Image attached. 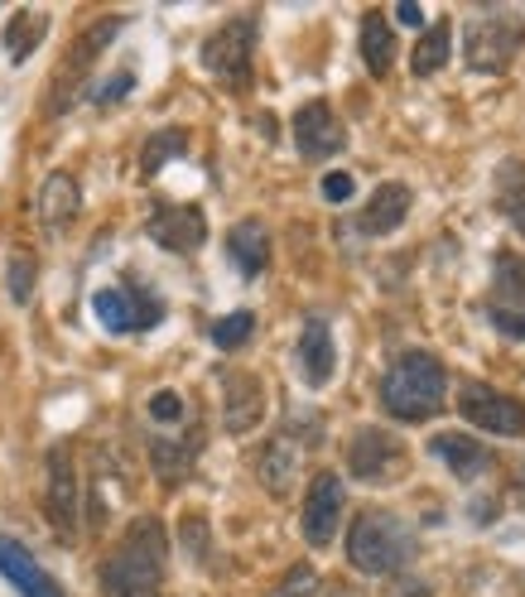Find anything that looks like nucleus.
Here are the masks:
<instances>
[{
    "instance_id": "f257e3e1",
    "label": "nucleus",
    "mask_w": 525,
    "mask_h": 597,
    "mask_svg": "<svg viewBox=\"0 0 525 597\" xmlns=\"http://www.w3.org/2000/svg\"><path fill=\"white\" fill-rule=\"evenodd\" d=\"M164 559H170V535L154 515L126 525L121 545L102 559V593L107 597H160L164 593Z\"/></svg>"
},
{
    "instance_id": "f03ea898",
    "label": "nucleus",
    "mask_w": 525,
    "mask_h": 597,
    "mask_svg": "<svg viewBox=\"0 0 525 597\" xmlns=\"http://www.w3.org/2000/svg\"><path fill=\"white\" fill-rule=\"evenodd\" d=\"M443 396H449V371L434 352H400L382 376V405L400 424L434 420L443 410Z\"/></svg>"
},
{
    "instance_id": "7ed1b4c3",
    "label": "nucleus",
    "mask_w": 525,
    "mask_h": 597,
    "mask_svg": "<svg viewBox=\"0 0 525 597\" xmlns=\"http://www.w3.org/2000/svg\"><path fill=\"white\" fill-rule=\"evenodd\" d=\"M415 555L420 539L396 511H362L348 531V564L357 573H372V579L405 569Z\"/></svg>"
},
{
    "instance_id": "20e7f679",
    "label": "nucleus",
    "mask_w": 525,
    "mask_h": 597,
    "mask_svg": "<svg viewBox=\"0 0 525 597\" xmlns=\"http://www.w3.org/2000/svg\"><path fill=\"white\" fill-rule=\"evenodd\" d=\"M251 59H255V20L251 15L227 20V25L212 29L203 43V67L227 92L251 87Z\"/></svg>"
},
{
    "instance_id": "39448f33",
    "label": "nucleus",
    "mask_w": 525,
    "mask_h": 597,
    "mask_svg": "<svg viewBox=\"0 0 525 597\" xmlns=\"http://www.w3.org/2000/svg\"><path fill=\"white\" fill-rule=\"evenodd\" d=\"M348 468H352L357 482H366V487H390V482H400L410 472V448L390 430L366 424V430H357L348 438Z\"/></svg>"
},
{
    "instance_id": "423d86ee",
    "label": "nucleus",
    "mask_w": 525,
    "mask_h": 597,
    "mask_svg": "<svg viewBox=\"0 0 525 597\" xmlns=\"http://www.w3.org/2000/svg\"><path fill=\"white\" fill-rule=\"evenodd\" d=\"M525 43V20L511 10H487L467 25V67L473 73H501Z\"/></svg>"
},
{
    "instance_id": "0eeeda50",
    "label": "nucleus",
    "mask_w": 525,
    "mask_h": 597,
    "mask_svg": "<svg viewBox=\"0 0 525 597\" xmlns=\"http://www.w3.org/2000/svg\"><path fill=\"white\" fill-rule=\"evenodd\" d=\"M487 323L511 343H525V261L511 251L497 256V275H491V289L483 299Z\"/></svg>"
},
{
    "instance_id": "6e6552de",
    "label": "nucleus",
    "mask_w": 525,
    "mask_h": 597,
    "mask_svg": "<svg viewBox=\"0 0 525 597\" xmlns=\"http://www.w3.org/2000/svg\"><path fill=\"white\" fill-rule=\"evenodd\" d=\"M92 313L102 319L107 333H140L164 319V303L145 289V279H126V285H116V289H97Z\"/></svg>"
},
{
    "instance_id": "1a4fd4ad",
    "label": "nucleus",
    "mask_w": 525,
    "mask_h": 597,
    "mask_svg": "<svg viewBox=\"0 0 525 597\" xmlns=\"http://www.w3.org/2000/svg\"><path fill=\"white\" fill-rule=\"evenodd\" d=\"M458 410L473 430H487L497 438H521L525 434V405L507 390H491V386H467L458 396Z\"/></svg>"
},
{
    "instance_id": "9d476101",
    "label": "nucleus",
    "mask_w": 525,
    "mask_h": 597,
    "mask_svg": "<svg viewBox=\"0 0 525 597\" xmlns=\"http://www.w3.org/2000/svg\"><path fill=\"white\" fill-rule=\"evenodd\" d=\"M342 506H348L342 477L338 472H318V477L309 482V501H304V539L314 549L333 545V535H338V525H342Z\"/></svg>"
},
{
    "instance_id": "9b49d317",
    "label": "nucleus",
    "mask_w": 525,
    "mask_h": 597,
    "mask_svg": "<svg viewBox=\"0 0 525 597\" xmlns=\"http://www.w3.org/2000/svg\"><path fill=\"white\" fill-rule=\"evenodd\" d=\"M295 145L304 160H333V154L348 145V130L333 116L328 101H304V107L295 111Z\"/></svg>"
},
{
    "instance_id": "f8f14e48",
    "label": "nucleus",
    "mask_w": 525,
    "mask_h": 597,
    "mask_svg": "<svg viewBox=\"0 0 525 597\" xmlns=\"http://www.w3.org/2000/svg\"><path fill=\"white\" fill-rule=\"evenodd\" d=\"M121 29H126V20H121V15H102L92 29L77 34V43L68 49V59H63V67H59V87H63V92H59V101H53V107H59V111L68 107V101H73V87H77V77H83L87 67H92V59H102L107 43L116 39Z\"/></svg>"
},
{
    "instance_id": "ddd939ff",
    "label": "nucleus",
    "mask_w": 525,
    "mask_h": 597,
    "mask_svg": "<svg viewBox=\"0 0 525 597\" xmlns=\"http://www.w3.org/2000/svg\"><path fill=\"white\" fill-rule=\"evenodd\" d=\"M150 241L164 246V251L188 256V251H198V246L208 241V222H203V212H198V208L174 202V208H160L150 217Z\"/></svg>"
},
{
    "instance_id": "4468645a",
    "label": "nucleus",
    "mask_w": 525,
    "mask_h": 597,
    "mask_svg": "<svg viewBox=\"0 0 525 597\" xmlns=\"http://www.w3.org/2000/svg\"><path fill=\"white\" fill-rule=\"evenodd\" d=\"M265 414V390L251 371H232L227 376V390H222V424L227 434H251Z\"/></svg>"
},
{
    "instance_id": "2eb2a0df",
    "label": "nucleus",
    "mask_w": 525,
    "mask_h": 597,
    "mask_svg": "<svg viewBox=\"0 0 525 597\" xmlns=\"http://www.w3.org/2000/svg\"><path fill=\"white\" fill-rule=\"evenodd\" d=\"M39 222H43V232L49 236H63L77 222V212H83V194H77V178L73 174H49L43 178V188H39Z\"/></svg>"
},
{
    "instance_id": "dca6fc26",
    "label": "nucleus",
    "mask_w": 525,
    "mask_h": 597,
    "mask_svg": "<svg viewBox=\"0 0 525 597\" xmlns=\"http://www.w3.org/2000/svg\"><path fill=\"white\" fill-rule=\"evenodd\" d=\"M0 573H5V583H15L20 597H63L59 583L35 564V555H29L25 545H15V539H5V535H0Z\"/></svg>"
},
{
    "instance_id": "f3484780",
    "label": "nucleus",
    "mask_w": 525,
    "mask_h": 597,
    "mask_svg": "<svg viewBox=\"0 0 525 597\" xmlns=\"http://www.w3.org/2000/svg\"><path fill=\"white\" fill-rule=\"evenodd\" d=\"M299 371L309 386H328L338 371V347H333V328L323 319H309L299 333Z\"/></svg>"
},
{
    "instance_id": "a211bd4d",
    "label": "nucleus",
    "mask_w": 525,
    "mask_h": 597,
    "mask_svg": "<svg viewBox=\"0 0 525 597\" xmlns=\"http://www.w3.org/2000/svg\"><path fill=\"white\" fill-rule=\"evenodd\" d=\"M410 188L405 184H382L372 198H366V208H362V217H357V232L362 236H390L405 222V212H410Z\"/></svg>"
},
{
    "instance_id": "6ab92c4d",
    "label": "nucleus",
    "mask_w": 525,
    "mask_h": 597,
    "mask_svg": "<svg viewBox=\"0 0 525 597\" xmlns=\"http://www.w3.org/2000/svg\"><path fill=\"white\" fill-rule=\"evenodd\" d=\"M429 453L439 458V463L449 468L458 482H473V477H483V472L491 468V453L477 444V438H467V434H434L429 438Z\"/></svg>"
},
{
    "instance_id": "aec40b11",
    "label": "nucleus",
    "mask_w": 525,
    "mask_h": 597,
    "mask_svg": "<svg viewBox=\"0 0 525 597\" xmlns=\"http://www.w3.org/2000/svg\"><path fill=\"white\" fill-rule=\"evenodd\" d=\"M49 515L63 525V531L77 525V472H73L68 444L49 453Z\"/></svg>"
},
{
    "instance_id": "412c9836",
    "label": "nucleus",
    "mask_w": 525,
    "mask_h": 597,
    "mask_svg": "<svg viewBox=\"0 0 525 597\" xmlns=\"http://www.w3.org/2000/svg\"><path fill=\"white\" fill-rule=\"evenodd\" d=\"M227 251H232V261H237V270L246 279L265 275V265H271V236H265V222H255V217L237 222L232 236H227Z\"/></svg>"
},
{
    "instance_id": "4be33fe9",
    "label": "nucleus",
    "mask_w": 525,
    "mask_h": 597,
    "mask_svg": "<svg viewBox=\"0 0 525 597\" xmlns=\"http://www.w3.org/2000/svg\"><path fill=\"white\" fill-rule=\"evenodd\" d=\"M362 59L372 77H386L390 63H396V34H390L386 15H366L362 20Z\"/></svg>"
},
{
    "instance_id": "5701e85b",
    "label": "nucleus",
    "mask_w": 525,
    "mask_h": 597,
    "mask_svg": "<svg viewBox=\"0 0 525 597\" xmlns=\"http://www.w3.org/2000/svg\"><path fill=\"white\" fill-rule=\"evenodd\" d=\"M198 444H203L198 434H184L178 444H170V438H154V472H160L164 482H184L188 468H193Z\"/></svg>"
},
{
    "instance_id": "b1692460",
    "label": "nucleus",
    "mask_w": 525,
    "mask_h": 597,
    "mask_svg": "<svg viewBox=\"0 0 525 597\" xmlns=\"http://www.w3.org/2000/svg\"><path fill=\"white\" fill-rule=\"evenodd\" d=\"M449 53H453V29H449V20H439V25L424 29V39H420L410 67H415V77H434L443 63H449Z\"/></svg>"
},
{
    "instance_id": "393cba45",
    "label": "nucleus",
    "mask_w": 525,
    "mask_h": 597,
    "mask_svg": "<svg viewBox=\"0 0 525 597\" xmlns=\"http://www.w3.org/2000/svg\"><path fill=\"white\" fill-rule=\"evenodd\" d=\"M295 468H299V448L289 444V438H275V444L261 453V482L275 492V497H285V492H289Z\"/></svg>"
},
{
    "instance_id": "a878e982",
    "label": "nucleus",
    "mask_w": 525,
    "mask_h": 597,
    "mask_svg": "<svg viewBox=\"0 0 525 597\" xmlns=\"http://www.w3.org/2000/svg\"><path fill=\"white\" fill-rule=\"evenodd\" d=\"M188 150V135L184 130H160V135H150L145 140V154H140V169L145 174H160L170 160H178V154Z\"/></svg>"
},
{
    "instance_id": "bb28decb",
    "label": "nucleus",
    "mask_w": 525,
    "mask_h": 597,
    "mask_svg": "<svg viewBox=\"0 0 525 597\" xmlns=\"http://www.w3.org/2000/svg\"><path fill=\"white\" fill-rule=\"evenodd\" d=\"M251 333H255V313L251 309H237V313H227V319L212 323V343H217L222 352H237Z\"/></svg>"
},
{
    "instance_id": "cd10ccee",
    "label": "nucleus",
    "mask_w": 525,
    "mask_h": 597,
    "mask_svg": "<svg viewBox=\"0 0 525 597\" xmlns=\"http://www.w3.org/2000/svg\"><path fill=\"white\" fill-rule=\"evenodd\" d=\"M318 583H323V579H318V573L309 569V564H295V569L285 573V583H280V588H275L271 597H314Z\"/></svg>"
},
{
    "instance_id": "c85d7f7f",
    "label": "nucleus",
    "mask_w": 525,
    "mask_h": 597,
    "mask_svg": "<svg viewBox=\"0 0 525 597\" xmlns=\"http://www.w3.org/2000/svg\"><path fill=\"white\" fill-rule=\"evenodd\" d=\"M35 34H43V15H15V25H10L15 59H29V53H35Z\"/></svg>"
},
{
    "instance_id": "c756f323",
    "label": "nucleus",
    "mask_w": 525,
    "mask_h": 597,
    "mask_svg": "<svg viewBox=\"0 0 525 597\" xmlns=\"http://www.w3.org/2000/svg\"><path fill=\"white\" fill-rule=\"evenodd\" d=\"M29 295H35V256H15L10 261V299L25 303Z\"/></svg>"
},
{
    "instance_id": "7c9ffc66",
    "label": "nucleus",
    "mask_w": 525,
    "mask_h": 597,
    "mask_svg": "<svg viewBox=\"0 0 525 597\" xmlns=\"http://www.w3.org/2000/svg\"><path fill=\"white\" fill-rule=\"evenodd\" d=\"M318 194L342 208V202H352V194H357V178H352V174H342V169H333V174H323Z\"/></svg>"
},
{
    "instance_id": "2f4dec72",
    "label": "nucleus",
    "mask_w": 525,
    "mask_h": 597,
    "mask_svg": "<svg viewBox=\"0 0 525 597\" xmlns=\"http://www.w3.org/2000/svg\"><path fill=\"white\" fill-rule=\"evenodd\" d=\"M130 87H136V77H130V73H116V77H107L102 87H92L87 97H92L97 107H111V101H121V97L130 92Z\"/></svg>"
},
{
    "instance_id": "473e14b6",
    "label": "nucleus",
    "mask_w": 525,
    "mask_h": 597,
    "mask_svg": "<svg viewBox=\"0 0 525 597\" xmlns=\"http://www.w3.org/2000/svg\"><path fill=\"white\" fill-rule=\"evenodd\" d=\"M150 414H154L160 424H178V420H184V400H178L174 390H160V396L150 400Z\"/></svg>"
},
{
    "instance_id": "72a5a7b5",
    "label": "nucleus",
    "mask_w": 525,
    "mask_h": 597,
    "mask_svg": "<svg viewBox=\"0 0 525 597\" xmlns=\"http://www.w3.org/2000/svg\"><path fill=\"white\" fill-rule=\"evenodd\" d=\"M396 20L405 29H424V10L415 5V0H405V5H396Z\"/></svg>"
},
{
    "instance_id": "f704fd0d",
    "label": "nucleus",
    "mask_w": 525,
    "mask_h": 597,
    "mask_svg": "<svg viewBox=\"0 0 525 597\" xmlns=\"http://www.w3.org/2000/svg\"><path fill=\"white\" fill-rule=\"evenodd\" d=\"M511 222H516L521 236H525V198H521V208H511Z\"/></svg>"
},
{
    "instance_id": "c9c22d12",
    "label": "nucleus",
    "mask_w": 525,
    "mask_h": 597,
    "mask_svg": "<svg viewBox=\"0 0 525 597\" xmlns=\"http://www.w3.org/2000/svg\"><path fill=\"white\" fill-rule=\"evenodd\" d=\"M521 482H525V468H521Z\"/></svg>"
}]
</instances>
